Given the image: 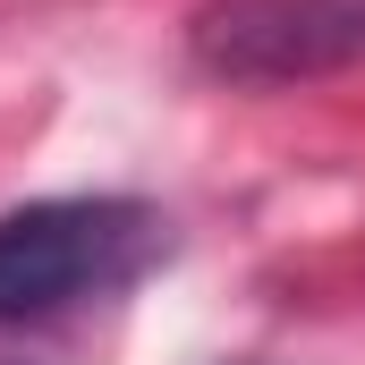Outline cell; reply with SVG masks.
I'll return each mask as SVG.
<instances>
[{"instance_id":"obj_2","label":"cell","mask_w":365,"mask_h":365,"mask_svg":"<svg viewBox=\"0 0 365 365\" xmlns=\"http://www.w3.org/2000/svg\"><path fill=\"white\" fill-rule=\"evenodd\" d=\"M187 60L238 93L349 77L365 68V0H204L187 17Z\"/></svg>"},{"instance_id":"obj_1","label":"cell","mask_w":365,"mask_h":365,"mask_svg":"<svg viewBox=\"0 0 365 365\" xmlns=\"http://www.w3.org/2000/svg\"><path fill=\"white\" fill-rule=\"evenodd\" d=\"M162 255V212L136 195H51L0 212V323H51Z\"/></svg>"}]
</instances>
